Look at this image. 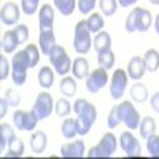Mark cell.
<instances>
[{"mask_svg": "<svg viewBox=\"0 0 159 159\" xmlns=\"http://www.w3.org/2000/svg\"><path fill=\"white\" fill-rule=\"evenodd\" d=\"M92 46V34L88 29L86 19L78 21L75 25V34H73V48L78 54H86L89 52Z\"/></svg>", "mask_w": 159, "mask_h": 159, "instance_id": "obj_3", "label": "cell"}, {"mask_svg": "<svg viewBox=\"0 0 159 159\" xmlns=\"http://www.w3.org/2000/svg\"><path fill=\"white\" fill-rule=\"evenodd\" d=\"M130 97L134 99V102H139V103L147 102V99H148V89H147V86L142 84V83H135L134 86L130 88Z\"/></svg>", "mask_w": 159, "mask_h": 159, "instance_id": "obj_31", "label": "cell"}, {"mask_svg": "<svg viewBox=\"0 0 159 159\" xmlns=\"http://www.w3.org/2000/svg\"><path fill=\"white\" fill-rule=\"evenodd\" d=\"M86 154L84 142L83 140H75L70 143H64L61 147V156L62 157H83Z\"/></svg>", "mask_w": 159, "mask_h": 159, "instance_id": "obj_14", "label": "cell"}, {"mask_svg": "<svg viewBox=\"0 0 159 159\" xmlns=\"http://www.w3.org/2000/svg\"><path fill=\"white\" fill-rule=\"evenodd\" d=\"M96 2L97 0H76V7H78L80 13H83V15H91L92 10L96 8Z\"/></svg>", "mask_w": 159, "mask_h": 159, "instance_id": "obj_38", "label": "cell"}, {"mask_svg": "<svg viewBox=\"0 0 159 159\" xmlns=\"http://www.w3.org/2000/svg\"><path fill=\"white\" fill-rule=\"evenodd\" d=\"M154 30H156V34L159 35V13H157V16H156V19H154Z\"/></svg>", "mask_w": 159, "mask_h": 159, "instance_id": "obj_46", "label": "cell"}, {"mask_svg": "<svg viewBox=\"0 0 159 159\" xmlns=\"http://www.w3.org/2000/svg\"><path fill=\"white\" fill-rule=\"evenodd\" d=\"M48 57H49V61H51V64H52V69H54V72H56L57 75H62V76H64V75H67V73L70 72L73 61L69 57V54H67V51H65L64 46L56 45L54 48L51 49V52L48 54Z\"/></svg>", "mask_w": 159, "mask_h": 159, "instance_id": "obj_5", "label": "cell"}, {"mask_svg": "<svg viewBox=\"0 0 159 159\" xmlns=\"http://www.w3.org/2000/svg\"><path fill=\"white\" fill-rule=\"evenodd\" d=\"M137 2H139V0H118V5L127 8V7H132V5L137 3Z\"/></svg>", "mask_w": 159, "mask_h": 159, "instance_id": "obj_45", "label": "cell"}, {"mask_svg": "<svg viewBox=\"0 0 159 159\" xmlns=\"http://www.w3.org/2000/svg\"><path fill=\"white\" fill-rule=\"evenodd\" d=\"M8 107H10V103L7 102L5 97H2L0 99V118H5V115L8 111Z\"/></svg>", "mask_w": 159, "mask_h": 159, "instance_id": "obj_43", "label": "cell"}, {"mask_svg": "<svg viewBox=\"0 0 159 159\" xmlns=\"http://www.w3.org/2000/svg\"><path fill=\"white\" fill-rule=\"evenodd\" d=\"M143 62H145V69H147V72H156L159 69V52L151 48L148 49L147 52H145V56H143Z\"/></svg>", "mask_w": 159, "mask_h": 159, "instance_id": "obj_24", "label": "cell"}, {"mask_svg": "<svg viewBox=\"0 0 159 159\" xmlns=\"http://www.w3.org/2000/svg\"><path fill=\"white\" fill-rule=\"evenodd\" d=\"M40 5V0H21V10L24 15H29L32 16L34 13H37Z\"/></svg>", "mask_w": 159, "mask_h": 159, "instance_id": "obj_37", "label": "cell"}, {"mask_svg": "<svg viewBox=\"0 0 159 159\" xmlns=\"http://www.w3.org/2000/svg\"><path fill=\"white\" fill-rule=\"evenodd\" d=\"M24 51H25V54H27V57H29L30 69L37 67V64H38V61H40V52H42V51H40V46L30 43V45H27V46L24 48Z\"/></svg>", "mask_w": 159, "mask_h": 159, "instance_id": "obj_34", "label": "cell"}, {"mask_svg": "<svg viewBox=\"0 0 159 159\" xmlns=\"http://www.w3.org/2000/svg\"><path fill=\"white\" fill-rule=\"evenodd\" d=\"M5 99L10 103V107H18V105L21 103V94L16 89H8L7 94H5Z\"/></svg>", "mask_w": 159, "mask_h": 159, "instance_id": "obj_39", "label": "cell"}, {"mask_svg": "<svg viewBox=\"0 0 159 159\" xmlns=\"http://www.w3.org/2000/svg\"><path fill=\"white\" fill-rule=\"evenodd\" d=\"M38 46L40 51L45 56H48L51 49L56 46V35L52 29H46V30H40V37H38Z\"/></svg>", "mask_w": 159, "mask_h": 159, "instance_id": "obj_17", "label": "cell"}, {"mask_svg": "<svg viewBox=\"0 0 159 159\" xmlns=\"http://www.w3.org/2000/svg\"><path fill=\"white\" fill-rule=\"evenodd\" d=\"M61 92L65 96V97H73L75 96V92H76V81H75V78L72 76H64L61 80Z\"/></svg>", "mask_w": 159, "mask_h": 159, "instance_id": "obj_30", "label": "cell"}, {"mask_svg": "<svg viewBox=\"0 0 159 159\" xmlns=\"http://www.w3.org/2000/svg\"><path fill=\"white\" fill-rule=\"evenodd\" d=\"M150 103H151V108H153L156 113H159V92H154V94L151 96Z\"/></svg>", "mask_w": 159, "mask_h": 159, "instance_id": "obj_44", "label": "cell"}, {"mask_svg": "<svg viewBox=\"0 0 159 159\" xmlns=\"http://www.w3.org/2000/svg\"><path fill=\"white\" fill-rule=\"evenodd\" d=\"M86 24H88V29L91 30V34H99V32H102L103 25H105L103 16L100 13H91L86 19Z\"/></svg>", "mask_w": 159, "mask_h": 159, "instance_id": "obj_27", "label": "cell"}, {"mask_svg": "<svg viewBox=\"0 0 159 159\" xmlns=\"http://www.w3.org/2000/svg\"><path fill=\"white\" fill-rule=\"evenodd\" d=\"M99 5L105 16H113L118 8V0H99Z\"/></svg>", "mask_w": 159, "mask_h": 159, "instance_id": "obj_35", "label": "cell"}, {"mask_svg": "<svg viewBox=\"0 0 159 159\" xmlns=\"http://www.w3.org/2000/svg\"><path fill=\"white\" fill-rule=\"evenodd\" d=\"M150 2H151L153 5H159V0H150Z\"/></svg>", "mask_w": 159, "mask_h": 159, "instance_id": "obj_47", "label": "cell"}, {"mask_svg": "<svg viewBox=\"0 0 159 159\" xmlns=\"http://www.w3.org/2000/svg\"><path fill=\"white\" fill-rule=\"evenodd\" d=\"M118 143L127 157H135V156H140V153H142L140 142L130 134V130H124L121 134V137H119Z\"/></svg>", "mask_w": 159, "mask_h": 159, "instance_id": "obj_11", "label": "cell"}, {"mask_svg": "<svg viewBox=\"0 0 159 159\" xmlns=\"http://www.w3.org/2000/svg\"><path fill=\"white\" fill-rule=\"evenodd\" d=\"M73 110V107L70 105V102L67 100V99H57V102H56V105H54V111H56V115L57 116H61V118H67V116H70V111Z\"/></svg>", "mask_w": 159, "mask_h": 159, "instance_id": "obj_33", "label": "cell"}, {"mask_svg": "<svg viewBox=\"0 0 159 159\" xmlns=\"http://www.w3.org/2000/svg\"><path fill=\"white\" fill-rule=\"evenodd\" d=\"M16 139V134L13 127L8 124V123H2L0 124V151H5L7 145L10 142H13Z\"/></svg>", "mask_w": 159, "mask_h": 159, "instance_id": "obj_22", "label": "cell"}, {"mask_svg": "<svg viewBox=\"0 0 159 159\" xmlns=\"http://www.w3.org/2000/svg\"><path fill=\"white\" fill-rule=\"evenodd\" d=\"M10 67H11V64L8 62V59L5 57V54L0 56V80H7V76L10 75Z\"/></svg>", "mask_w": 159, "mask_h": 159, "instance_id": "obj_42", "label": "cell"}, {"mask_svg": "<svg viewBox=\"0 0 159 159\" xmlns=\"http://www.w3.org/2000/svg\"><path fill=\"white\" fill-rule=\"evenodd\" d=\"M19 38H18V34L15 29L11 30H7L2 37V51L7 52V54H11V52H15L19 46Z\"/></svg>", "mask_w": 159, "mask_h": 159, "instance_id": "obj_18", "label": "cell"}, {"mask_svg": "<svg viewBox=\"0 0 159 159\" xmlns=\"http://www.w3.org/2000/svg\"><path fill=\"white\" fill-rule=\"evenodd\" d=\"M54 100H52V96L49 94V92H40V94L37 96L35 99V103L32 110L37 113L38 119H46L48 116H51V113L54 111Z\"/></svg>", "mask_w": 159, "mask_h": 159, "instance_id": "obj_8", "label": "cell"}, {"mask_svg": "<svg viewBox=\"0 0 159 159\" xmlns=\"http://www.w3.org/2000/svg\"><path fill=\"white\" fill-rule=\"evenodd\" d=\"M73 111L76 113V130L78 135H86L89 134V130L92 127V124L97 119V110L91 102H88L86 99H78L73 103Z\"/></svg>", "mask_w": 159, "mask_h": 159, "instance_id": "obj_1", "label": "cell"}, {"mask_svg": "<svg viewBox=\"0 0 159 159\" xmlns=\"http://www.w3.org/2000/svg\"><path fill=\"white\" fill-rule=\"evenodd\" d=\"M38 84L43 89H49L52 84H54V69L48 67V65L40 69V72H38Z\"/></svg>", "mask_w": 159, "mask_h": 159, "instance_id": "obj_21", "label": "cell"}, {"mask_svg": "<svg viewBox=\"0 0 159 159\" xmlns=\"http://www.w3.org/2000/svg\"><path fill=\"white\" fill-rule=\"evenodd\" d=\"M54 8L62 16H70L76 8V0H54Z\"/></svg>", "mask_w": 159, "mask_h": 159, "instance_id": "obj_29", "label": "cell"}, {"mask_svg": "<svg viewBox=\"0 0 159 159\" xmlns=\"http://www.w3.org/2000/svg\"><path fill=\"white\" fill-rule=\"evenodd\" d=\"M19 7L15 2H7L0 10V19L5 25H16L19 21Z\"/></svg>", "mask_w": 159, "mask_h": 159, "instance_id": "obj_12", "label": "cell"}, {"mask_svg": "<svg viewBox=\"0 0 159 159\" xmlns=\"http://www.w3.org/2000/svg\"><path fill=\"white\" fill-rule=\"evenodd\" d=\"M145 72H147V69H145V62H143V57L140 56H134L129 64H127V75L130 80H134V81H139V80L143 78Z\"/></svg>", "mask_w": 159, "mask_h": 159, "instance_id": "obj_16", "label": "cell"}, {"mask_svg": "<svg viewBox=\"0 0 159 159\" xmlns=\"http://www.w3.org/2000/svg\"><path fill=\"white\" fill-rule=\"evenodd\" d=\"M147 150L151 157H159V135L153 134L147 139Z\"/></svg>", "mask_w": 159, "mask_h": 159, "instance_id": "obj_36", "label": "cell"}, {"mask_svg": "<svg viewBox=\"0 0 159 159\" xmlns=\"http://www.w3.org/2000/svg\"><path fill=\"white\" fill-rule=\"evenodd\" d=\"M61 132H62V135L67 139V140H72L78 135V130H76V121H75V118H70L67 116L64 119V123L61 126Z\"/></svg>", "mask_w": 159, "mask_h": 159, "instance_id": "obj_26", "label": "cell"}, {"mask_svg": "<svg viewBox=\"0 0 159 159\" xmlns=\"http://www.w3.org/2000/svg\"><path fill=\"white\" fill-rule=\"evenodd\" d=\"M15 30L18 34V38H19V43H25L27 42V38H29V27L25 24H16L15 25Z\"/></svg>", "mask_w": 159, "mask_h": 159, "instance_id": "obj_41", "label": "cell"}, {"mask_svg": "<svg viewBox=\"0 0 159 159\" xmlns=\"http://www.w3.org/2000/svg\"><path fill=\"white\" fill-rule=\"evenodd\" d=\"M132 13H134V18H135V30L137 32H147L153 24L151 13L147 8H142V7L134 8Z\"/></svg>", "mask_w": 159, "mask_h": 159, "instance_id": "obj_13", "label": "cell"}, {"mask_svg": "<svg viewBox=\"0 0 159 159\" xmlns=\"http://www.w3.org/2000/svg\"><path fill=\"white\" fill-rule=\"evenodd\" d=\"M24 150H25L24 148V142L16 137L13 142L8 143V153H7V156L8 157H21L24 154Z\"/></svg>", "mask_w": 159, "mask_h": 159, "instance_id": "obj_32", "label": "cell"}, {"mask_svg": "<svg viewBox=\"0 0 159 159\" xmlns=\"http://www.w3.org/2000/svg\"><path fill=\"white\" fill-rule=\"evenodd\" d=\"M30 69L29 57L25 51H16L11 59V80L16 86H22L27 80V70Z\"/></svg>", "mask_w": 159, "mask_h": 159, "instance_id": "obj_2", "label": "cell"}, {"mask_svg": "<svg viewBox=\"0 0 159 159\" xmlns=\"http://www.w3.org/2000/svg\"><path fill=\"white\" fill-rule=\"evenodd\" d=\"M46 145H48V137L43 130H35L32 137H30V148L34 153L40 154L46 150Z\"/></svg>", "mask_w": 159, "mask_h": 159, "instance_id": "obj_20", "label": "cell"}, {"mask_svg": "<svg viewBox=\"0 0 159 159\" xmlns=\"http://www.w3.org/2000/svg\"><path fill=\"white\" fill-rule=\"evenodd\" d=\"M119 116H118V105H115V107L110 110V113H108V116H107V124H108V127L110 129H115V127H118L119 126Z\"/></svg>", "mask_w": 159, "mask_h": 159, "instance_id": "obj_40", "label": "cell"}, {"mask_svg": "<svg viewBox=\"0 0 159 159\" xmlns=\"http://www.w3.org/2000/svg\"><path fill=\"white\" fill-rule=\"evenodd\" d=\"M139 130H140V137L145 139V140H147L150 135H153L154 130H156V121H154V118L145 116L143 119H140Z\"/></svg>", "mask_w": 159, "mask_h": 159, "instance_id": "obj_23", "label": "cell"}, {"mask_svg": "<svg viewBox=\"0 0 159 159\" xmlns=\"http://www.w3.org/2000/svg\"><path fill=\"white\" fill-rule=\"evenodd\" d=\"M97 62H99L100 67L105 69V70L113 69V65H115V54H113L111 48H110V49H103V51L97 52Z\"/></svg>", "mask_w": 159, "mask_h": 159, "instance_id": "obj_28", "label": "cell"}, {"mask_svg": "<svg viewBox=\"0 0 159 159\" xmlns=\"http://www.w3.org/2000/svg\"><path fill=\"white\" fill-rule=\"evenodd\" d=\"M118 139L115 137V134L111 132H107L103 134L102 139L99 140L97 145H94L89 151H88V156L89 157H111L118 148Z\"/></svg>", "mask_w": 159, "mask_h": 159, "instance_id": "obj_4", "label": "cell"}, {"mask_svg": "<svg viewBox=\"0 0 159 159\" xmlns=\"http://www.w3.org/2000/svg\"><path fill=\"white\" fill-rule=\"evenodd\" d=\"M40 121L37 113L34 110L30 111H24V110H16L13 115V124L19 130H29L32 132L37 127V123Z\"/></svg>", "mask_w": 159, "mask_h": 159, "instance_id": "obj_7", "label": "cell"}, {"mask_svg": "<svg viewBox=\"0 0 159 159\" xmlns=\"http://www.w3.org/2000/svg\"><path fill=\"white\" fill-rule=\"evenodd\" d=\"M92 46L96 48L97 52H100L103 49H110L111 48V37H110V34L103 32V30L96 34V38L92 40Z\"/></svg>", "mask_w": 159, "mask_h": 159, "instance_id": "obj_25", "label": "cell"}, {"mask_svg": "<svg viewBox=\"0 0 159 159\" xmlns=\"http://www.w3.org/2000/svg\"><path fill=\"white\" fill-rule=\"evenodd\" d=\"M127 80H129L127 72H124L123 69L115 70V73L111 76V81H110V96L115 100H119L124 96V92L127 89Z\"/></svg>", "mask_w": 159, "mask_h": 159, "instance_id": "obj_9", "label": "cell"}, {"mask_svg": "<svg viewBox=\"0 0 159 159\" xmlns=\"http://www.w3.org/2000/svg\"><path fill=\"white\" fill-rule=\"evenodd\" d=\"M38 24H40V30L52 29V25H54V8H52L51 5L45 3L43 7H40V10H38Z\"/></svg>", "mask_w": 159, "mask_h": 159, "instance_id": "obj_15", "label": "cell"}, {"mask_svg": "<svg viewBox=\"0 0 159 159\" xmlns=\"http://www.w3.org/2000/svg\"><path fill=\"white\" fill-rule=\"evenodd\" d=\"M118 116H119V121L123 124H126V127L129 130L137 129L140 124V113L129 100L118 103Z\"/></svg>", "mask_w": 159, "mask_h": 159, "instance_id": "obj_6", "label": "cell"}, {"mask_svg": "<svg viewBox=\"0 0 159 159\" xmlns=\"http://www.w3.org/2000/svg\"><path fill=\"white\" fill-rule=\"evenodd\" d=\"M72 73L76 80H86L88 75L91 73L89 72V62L84 59V57H76L72 64Z\"/></svg>", "mask_w": 159, "mask_h": 159, "instance_id": "obj_19", "label": "cell"}, {"mask_svg": "<svg viewBox=\"0 0 159 159\" xmlns=\"http://www.w3.org/2000/svg\"><path fill=\"white\" fill-rule=\"evenodd\" d=\"M108 83V73L105 69L99 67L96 70H92L88 78H86V89L91 92V94H96L99 92L102 88H105V84Z\"/></svg>", "mask_w": 159, "mask_h": 159, "instance_id": "obj_10", "label": "cell"}]
</instances>
